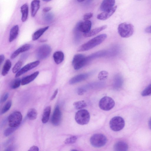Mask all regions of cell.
<instances>
[{
	"mask_svg": "<svg viewBox=\"0 0 151 151\" xmlns=\"http://www.w3.org/2000/svg\"><path fill=\"white\" fill-rule=\"evenodd\" d=\"M106 37L107 35L106 34L99 35L81 45L78 48L77 51L81 52L89 50L101 44Z\"/></svg>",
	"mask_w": 151,
	"mask_h": 151,
	"instance_id": "obj_1",
	"label": "cell"
},
{
	"mask_svg": "<svg viewBox=\"0 0 151 151\" xmlns=\"http://www.w3.org/2000/svg\"><path fill=\"white\" fill-rule=\"evenodd\" d=\"M118 30L121 37L123 38H127L133 35L134 32V27L133 25L131 24L124 22L119 24Z\"/></svg>",
	"mask_w": 151,
	"mask_h": 151,
	"instance_id": "obj_2",
	"label": "cell"
},
{
	"mask_svg": "<svg viewBox=\"0 0 151 151\" xmlns=\"http://www.w3.org/2000/svg\"><path fill=\"white\" fill-rule=\"evenodd\" d=\"M90 118L89 112L85 109L79 110L76 113L75 116V120L76 122L82 125L87 124L89 121Z\"/></svg>",
	"mask_w": 151,
	"mask_h": 151,
	"instance_id": "obj_3",
	"label": "cell"
},
{
	"mask_svg": "<svg viewBox=\"0 0 151 151\" xmlns=\"http://www.w3.org/2000/svg\"><path fill=\"white\" fill-rule=\"evenodd\" d=\"M107 141L106 137L101 134H96L91 138L90 142L91 145L96 147H100L104 146Z\"/></svg>",
	"mask_w": 151,
	"mask_h": 151,
	"instance_id": "obj_4",
	"label": "cell"
},
{
	"mask_svg": "<svg viewBox=\"0 0 151 151\" xmlns=\"http://www.w3.org/2000/svg\"><path fill=\"white\" fill-rule=\"evenodd\" d=\"M125 125V121L121 117L116 116L112 118L109 122L110 128L114 131H119L122 129Z\"/></svg>",
	"mask_w": 151,
	"mask_h": 151,
	"instance_id": "obj_5",
	"label": "cell"
},
{
	"mask_svg": "<svg viewBox=\"0 0 151 151\" xmlns=\"http://www.w3.org/2000/svg\"><path fill=\"white\" fill-rule=\"evenodd\" d=\"M87 64L86 57L82 54L75 55L72 61V64L76 70L80 69Z\"/></svg>",
	"mask_w": 151,
	"mask_h": 151,
	"instance_id": "obj_6",
	"label": "cell"
},
{
	"mask_svg": "<svg viewBox=\"0 0 151 151\" xmlns=\"http://www.w3.org/2000/svg\"><path fill=\"white\" fill-rule=\"evenodd\" d=\"M22 118V115L20 112L16 111L12 113L8 118L9 126L18 127L21 123Z\"/></svg>",
	"mask_w": 151,
	"mask_h": 151,
	"instance_id": "obj_7",
	"label": "cell"
},
{
	"mask_svg": "<svg viewBox=\"0 0 151 151\" xmlns=\"http://www.w3.org/2000/svg\"><path fill=\"white\" fill-rule=\"evenodd\" d=\"M115 105V102L111 98L105 96L100 100L99 106L100 108L104 111H109L112 109Z\"/></svg>",
	"mask_w": 151,
	"mask_h": 151,
	"instance_id": "obj_8",
	"label": "cell"
},
{
	"mask_svg": "<svg viewBox=\"0 0 151 151\" xmlns=\"http://www.w3.org/2000/svg\"><path fill=\"white\" fill-rule=\"evenodd\" d=\"M51 48L47 44L43 45L38 49L37 52V56L39 59H43L47 57L50 54Z\"/></svg>",
	"mask_w": 151,
	"mask_h": 151,
	"instance_id": "obj_9",
	"label": "cell"
},
{
	"mask_svg": "<svg viewBox=\"0 0 151 151\" xmlns=\"http://www.w3.org/2000/svg\"><path fill=\"white\" fill-rule=\"evenodd\" d=\"M40 63V61L36 60L27 64L17 73L15 76V77H18L28 71L36 67Z\"/></svg>",
	"mask_w": 151,
	"mask_h": 151,
	"instance_id": "obj_10",
	"label": "cell"
},
{
	"mask_svg": "<svg viewBox=\"0 0 151 151\" xmlns=\"http://www.w3.org/2000/svg\"><path fill=\"white\" fill-rule=\"evenodd\" d=\"M61 119V113L58 106H56L54 111L52 118L51 122L53 125L57 126L60 124Z\"/></svg>",
	"mask_w": 151,
	"mask_h": 151,
	"instance_id": "obj_11",
	"label": "cell"
},
{
	"mask_svg": "<svg viewBox=\"0 0 151 151\" xmlns=\"http://www.w3.org/2000/svg\"><path fill=\"white\" fill-rule=\"evenodd\" d=\"M91 22L88 20H85L83 22H78L76 26L81 32L84 33H87L91 30Z\"/></svg>",
	"mask_w": 151,
	"mask_h": 151,
	"instance_id": "obj_12",
	"label": "cell"
},
{
	"mask_svg": "<svg viewBox=\"0 0 151 151\" xmlns=\"http://www.w3.org/2000/svg\"><path fill=\"white\" fill-rule=\"evenodd\" d=\"M117 8V6H115L110 9L103 12L97 15V19L101 20L107 19L113 14L116 11Z\"/></svg>",
	"mask_w": 151,
	"mask_h": 151,
	"instance_id": "obj_13",
	"label": "cell"
},
{
	"mask_svg": "<svg viewBox=\"0 0 151 151\" xmlns=\"http://www.w3.org/2000/svg\"><path fill=\"white\" fill-rule=\"evenodd\" d=\"M91 75L90 73L78 75L72 78L69 81L70 84H73L84 80Z\"/></svg>",
	"mask_w": 151,
	"mask_h": 151,
	"instance_id": "obj_14",
	"label": "cell"
},
{
	"mask_svg": "<svg viewBox=\"0 0 151 151\" xmlns=\"http://www.w3.org/2000/svg\"><path fill=\"white\" fill-rule=\"evenodd\" d=\"M115 3V0H103L100 6V10L104 12L110 9L114 6Z\"/></svg>",
	"mask_w": 151,
	"mask_h": 151,
	"instance_id": "obj_15",
	"label": "cell"
},
{
	"mask_svg": "<svg viewBox=\"0 0 151 151\" xmlns=\"http://www.w3.org/2000/svg\"><path fill=\"white\" fill-rule=\"evenodd\" d=\"M123 79L122 76L119 74L115 75L113 79V87L116 89H119L122 86Z\"/></svg>",
	"mask_w": 151,
	"mask_h": 151,
	"instance_id": "obj_16",
	"label": "cell"
},
{
	"mask_svg": "<svg viewBox=\"0 0 151 151\" xmlns=\"http://www.w3.org/2000/svg\"><path fill=\"white\" fill-rule=\"evenodd\" d=\"M39 73V71H36L31 74L23 78L21 80V84L22 85H24L29 83L36 78Z\"/></svg>",
	"mask_w": 151,
	"mask_h": 151,
	"instance_id": "obj_17",
	"label": "cell"
},
{
	"mask_svg": "<svg viewBox=\"0 0 151 151\" xmlns=\"http://www.w3.org/2000/svg\"><path fill=\"white\" fill-rule=\"evenodd\" d=\"M31 45L29 44H25L15 51L12 54L11 58L14 59L20 53H22L29 50L31 48Z\"/></svg>",
	"mask_w": 151,
	"mask_h": 151,
	"instance_id": "obj_18",
	"label": "cell"
},
{
	"mask_svg": "<svg viewBox=\"0 0 151 151\" xmlns=\"http://www.w3.org/2000/svg\"><path fill=\"white\" fill-rule=\"evenodd\" d=\"M107 54L108 51L106 50L99 51L93 53L91 55L86 57L88 63L93 59L104 56L106 55Z\"/></svg>",
	"mask_w": 151,
	"mask_h": 151,
	"instance_id": "obj_19",
	"label": "cell"
},
{
	"mask_svg": "<svg viewBox=\"0 0 151 151\" xmlns=\"http://www.w3.org/2000/svg\"><path fill=\"white\" fill-rule=\"evenodd\" d=\"M107 27V26L106 25H103L90 30L87 33H83V35L85 37H89L94 36L106 29Z\"/></svg>",
	"mask_w": 151,
	"mask_h": 151,
	"instance_id": "obj_20",
	"label": "cell"
},
{
	"mask_svg": "<svg viewBox=\"0 0 151 151\" xmlns=\"http://www.w3.org/2000/svg\"><path fill=\"white\" fill-rule=\"evenodd\" d=\"M114 149L116 151H126L128 150V145L124 142L118 141L114 144Z\"/></svg>",
	"mask_w": 151,
	"mask_h": 151,
	"instance_id": "obj_21",
	"label": "cell"
},
{
	"mask_svg": "<svg viewBox=\"0 0 151 151\" xmlns=\"http://www.w3.org/2000/svg\"><path fill=\"white\" fill-rule=\"evenodd\" d=\"M39 0H33L31 4V16L34 17L36 14L40 7Z\"/></svg>",
	"mask_w": 151,
	"mask_h": 151,
	"instance_id": "obj_22",
	"label": "cell"
},
{
	"mask_svg": "<svg viewBox=\"0 0 151 151\" xmlns=\"http://www.w3.org/2000/svg\"><path fill=\"white\" fill-rule=\"evenodd\" d=\"M19 27L15 25L11 29L10 32L9 41L11 42L16 39L18 36L19 32Z\"/></svg>",
	"mask_w": 151,
	"mask_h": 151,
	"instance_id": "obj_23",
	"label": "cell"
},
{
	"mask_svg": "<svg viewBox=\"0 0 151 151\" xmlns=\"http://www.w3.org/2000/svg\"><path fill=\"white\" fill-rule=\"evenodd\" d=\"M53 58L55 63L58 64L63 62L64 59V55L61 51L55 52L53 54Z\"/></svg>",
	"mask_w": 151,
	"mask_h": 151,
	"instance_id": "obj_24",
	"label": "cell"
},
{
	"mask_svg": "<svg viewBox=\"0 0 151 151\" xmlns=\"http://www.w3.org/2000/svg\"><path fill=\"white\" fill-rule=\"evenodd\" d=\"M48 26L41 28L35 32L32 36V40L35 41L38 39L49 28Z\"/></svg>",
	"mask_w": 151,
	"mask_h": 151,
	"instance_id": "obj_25",
	"label": "cell"
},
{
	"mask_svg": "<svg viewBox=\"0 0 151 151\" xmlns=\"http://www.w3.org/2000/svg\"><path fill=\"white\" fill-rule=\"evenodd\" d=\"M21 12L22 13L21 19L23 22L27 19L28 14V6L27 4H25L21 7Z\"/></svg>",
	"mask_w": 151,
	"mask_h": 151,
	"instance_id": "obj_26",
	"label": "cell"
},
{
	"mask_svg": "<svg viewBox=\"0 0 151 151\" xmlns=\"http://www.w3.org/2000/svg\"><path fill=\"white\" fill-rule=\"evenodd\" d=\"M51 111V108L50 106H47L44 109L42 118V121L43 123H46L48 122Z\"/></svg>",
	"mask_w": 151,
	"mask_h": 151,
	"instance_id": "obj_27",
	"label": "cell"
},
{
	"mask_svg": "<svg viewBox=\"0 0 151 151\" xmlns=\"http://www.w3.org/2000/svg\"><path fill=\"white\" fill-rule=\"evenodd\" d=\"M12 65L11 62L9 59L7 60L4 63L1 71V74L5 76L8 73Z\"/></svg>",
	"mask_w": 151,
	"mask_h": 151,
	"instance_id": "obj_28",
	"label": "cell"
},
{
	"mask_svg": "<svg viewBox=\"0 0 151 151\" xmlns=\"http://www.w3.org/2000/svg\"><path fill=\"white\" fill-rule=\"evenodd\" d=\"M37 112L34 108L30 109L28 111L27 116L28 118L31 120H34L37 117Z\"/></svg>",
	"mask_w": 151,
	"mask_h": 151,
	"instance_id": "obj_29",
	"label": "cell"
},
{
	"mask_svg": "<svg viewBox=\"0 0 151 151\" xmlns=\"http://www.w3.org/2000/svg\"><path fill=\"white\" fill-rule=\"evenodd\" d=\"M73 105L77 109H81L84 108L87 106L86 103L84 101H80L74 102Z\"/></svg>",
	"mask_w": 151,
	"mask_h": 151,
	"instance_id": "obj_30",
	"label": "cell"
},
{
	"mask_svg": "<svg viewBox=\"0 0 151 151\" xmlns=\"http://www.w3.org/2000/svg\"><path fill=\"white\" fill-rule=\"evenodd\" d=\"M21 83V80L18 78L13 80L10 84V87L12 89H16L19 87Z\"/></svg>",
	"mask_w": 151,
	"mask_h": 151,
	"instance_id": "obj_31",
	"label": "cell"
},
{
	"mask_svg": "<svg viewBox=\"0 0 151 151\" xmlns=\"http://www.w3.org/2000/svg\"><path fill=\"white\" fill-rule=\"evenodd\" d=\"M80 32L76 25L74 30V33L75 41L77 43L79 41L81 38V35Z\"/></svg>",
	"mask_w": 151,
	"mask_h": 151,
	"instance_id": "obj_32",
	"label": "cell"
},
{
	"mask_svg": "<svg viewBox=\"0 0 151 151\" xmlns=\"http://www.w3.org/2000/svg\"><path fill=\"white\" fill-rule=\"evenodd\" d=\"M109 73L106 71H101L99 72L98 75V78L100 81H104L108 77Z\"/></svg>",
	"mask_w": 151,
	"mask_h": 151,
	"instance_id": "obj_33",
	"label": "cell"
},
{
	"mask_svg": "<svg viewBox=\"0 0 151 151\" xmlns=\"http://www.w3.org/2000/svg\"><path fill=\"white\" fill-rule=\"evenodd\" d=\"M18 127H10L6 128L4 132V135L6 137L9 136L15 131L17 129Z\"/></svg>",
	"mask_w": 151,
	"mask_h": 151,
	"instance_id": "obj_34",
	"label": "cell"
},
{
	"mask_svg": "<svg viewBox=\"0 0 151 151\" xmlns=\"http://www.w3.org/2000/svg\"><path fill=\"white\" fill-rule=\"evenodd\" d=\"M141 94L144 96L151 95V83L148 86L142 91Z\"/></svg>",
	"mask_w": 151,
	"mask_h": 151,
	"instance_id": "obj_35",
	"label": "cell"
},
{
	"mask_svg": "<svg viewBox=\"0 0 151 151\" xmlns=\"http://www.w3.org/2000/svg\"><path fill=\"white\" fill-rule=\"evenodd\" d=\"M12 101L9 100L8 101L2 108L1 113L4 114L7 112L10 109L12 105Z\"/></svg>",
	"mask_w": 151,
	"mask_h": 151,
	"instance_id": "obj_36",
	"label": "cell"
},
{
	"mask_svg": "<svg viewBox=\"0 0 151 151\" xmlns=\"http://www.w3.org/2000/svg\"><path fill=\"white\" fill-rule=\"evenodd\" d=\"M22 64V63L21 61H18L13 68L12 69L13 73H17L20 70Z\"/></svg>",
	"mask_w": 151,
	"mask_h": 151,
	"instance_id": "obj_37",
	"label": "cell"
},
{
	"mask_svg": "<svg viewBox=\"0 0 151 151\" xmlns=\"http://www.w3.org/2000/svg\"><path fill=\"white\" fill-rule=\"evenodd\" d=\"M77 139V137L76 136H72L66 139L64 142L66 144H73L76 142Z\"/></svg>",
	"mask_w": 151,
	"mask_h": 151,
	"instance_id": "obj_38",
	"label": "cell"
},
{
	"mask_svg": "<svg viewBox=\"0 0 151 151\" xmlns=\"http://www.w3.org/2000/svg\"><path fill=\"white\" fill-rule=\"evenodd\" d=\"M93 16V14L91 12L85 14L83 16V19L84 20H88Z\"/></svg>",
	"mask_w": 151,
	"mask_h": 151,
	"instance_id": "obj_39",
	"label": "cell"
},
{
	"mask_svg": "<svg viewBox=\"0 0 151 151\" xmlns=\"http://www.w3.org/2000/svg\"><path fill=\"white\" fill-rule=\"evenodd\" d=\"M86 90L84 87L79 88L77 90V93L79 95H82L86 92Z\"/></svg>",
	"mask_w": 151,
	"mask_h": 151,
	"instance_id": "obj_40",
	"label": "cell"
},
{
	"mask_svg": "<svg viewBox=\"0 0 151 151\" xmlns=\"http://www.w3.org/2000/svg\"><path fill=\"white\" fill-rule=\"evenodd\" d=\"M9 96V94L8 93H5L1 97L0 102L1 103H3L8 98Z\"/></svg>",
	"mask_w": 151,
	"mask_h": 151,
	"instance_id": "obj_41",
	"label": "cell"
},
{
	"mask_svg": "<svg viewBox=\"0 0 151 151\" xmlns=\"http://www.w3.org/2000/svg\"><path fill=\"white\" fill-rule=\"evenodd\" d=\"M28 151H38L39 150V149L38 147L36 146H33L30 148Z\"/></svg>",
	"mask_w": 151,
	"mask_h": 151,
	"instance_id": "obj_42",
	"label": "cell"
},
{
	"mask_svg": "<svg viewBox=\"0 0 151 151\" xmlns=\"http://www.w3.org/2000/svg\"><path fill=\"white\" fill-rule=\"evenodd\" d=\"M58 92V89H56L54 93H53L52 95L51 96L50 98V100H53L56 97Z\"/></svg>",
	"mask_w": 151,
	"mask_h": 151,
	"instance_id": "obj_43",
	"label": "cell"
},
{
	"mask_svg": "<svg viewBox=\"0 0 151 151\" xmlns=\"http://www.w3.org/2000/svg\"><path fill=\"white\" fill-rule=\"evenodd\" d=\"M15 148V147L13 146H10L6 149L5 151H10L14 150Z\"/></svg>",
	"mask_w": 151,
	"mask_h": 151,
	"instance_id": "obj_44",
	"label": "cell"
},
{
	"mask_svg": "<svg viewBox=\"0 0 151 151\" xmlns=\"http://www.w3.org/2000/svg\"><path fill=\"white\" fill-rule=\"evenodd\" d=\"M4 60V56L3 55H1L0 56V65H1Z\"/></svg>",
	"mask_w": 151,
	"mask_h": 151,
	"instance_id": "obj_45",
	"label": "cell"
},
{
	"mask_svg": "<svg viewBox=\"0 0 151 151\" xmlns=\"http://www.w3.org/2000/svg\"><path fill=\"white\" fill-rule=\"evenodd\" d=\"M52 8L50 7H46L44 8L43 11L45 12H47L51 10Z\"/></svg>",
	"mask_w": 151,
	"mask_h": 151,
	"instance_id": "obj_46",
	"label": "cell"
},
{
	"mask_svg": "<svg viewBox=\"0 0 151 151\" xmlns=\"http://www.w3.org/2000/svg\"><path fill=\"white\" fill-rule=\"evenodd\" d=\"M145 31L147 33H151V25L146 28Z\"/></svg>",
	"mask_w": 151,
	"mask_h": 151,
	"instance_id": "obj_47",
	"label": "cell"
},
{
	"mask_svg": "<svg viewBox=\"0 0 151 151\" xmlns=\"http://www.w3.org/2000/svg\"><path fill=\"white\" fill-rule=\"evenodd\" d=\"M148 124L149 128L151 129V118L149 120Z\"/></svg>",
	"mask_w": 151,
	"mask_h": 151,
	"instance_id": "obj_48",
	"label": "cell"
},
{
	"mask_svg": "<svg viewBox=\"0 0 151 151\" xmlns=\"http://www.w3.org/2000/svg\"><path fill=\"white\" fill-rule=\"evenodd\" d=\"M85 0H77V1L79 2H81L85 1Z\"/></svg>",
	"mask_w": 151,
	"mask_h": 151,
	"instance_id": "obj_49",
	"label": "cell"
},
{
	"mask_svg": "<svg viewBox=\"0 0 151 151\" xmlns=\"http://www.w3.org/2000/svg\"><path fill=\"white\" fill-rule=\"evenodd\" d=\"M42 0L44 1L48 2V1H51V0Z\"/></svg>",
	"mask_w": 151,
	"mask_h": 151,
	"instance_id": "obj_50",
	"label": "cell"
}]
</instances>
